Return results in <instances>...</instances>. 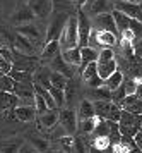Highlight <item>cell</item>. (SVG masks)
I'll use <instances>...</instances> for the list:
<instances>
[{
    "label": "cell",
    "mask_w": 142,
    "mask_h": 153,
    "mask_svg": "<svg viewBox=\"0 0 142 153\" xmlns=\"http://www.w3.org/2000/svg\"><path fill=\"white\" fill-rule=\"evenodd\" d=\"M10 53H12V69L24 71V72H33L38 67V60H40L38 57L24 55V53H21L19 50H15V48H10Z\"/></svg>",
    "instance_id": "1"
},
{
    "label": "cell",
    "mask_w": 142,
    "mask_h": 153,
    "mask_svg": "<svg viewBox=\"0 0 142 153\" xmlns=\"http://www.w3.org/2000/svg\"><path fill=\"white\" fill-rule=\"evenodd\" d=\"M58 43H60V47H63L62 50L77 47V19H75V16H68L67 24L58 38Z\"/></svg>",
    "instance_id": "2"
},
{
    "label": "cell",
    "mask_w": 142,
    "mask_h": 153,
    "mask_svg": "<svg viewBox=\"0 0 142 153\" xmlns=\"http://www.w3.org/2000/svg\"><path fill=\"white\" fill-rule=\"evenodd\" d=\"M77 47H88L89 42V35H91V29H93V22L89 21L88 14L79 9L77 10Z\"/></svg>",
    "instance_id": "3"
},
{
    "label": "cell",
    "mask_w": 142,
    "mask_h": 153,
    "mask_svg": "<svg viewBox=\"0 0 142 153\" xmlns=\"http://www.w3.org/2000/svg\"><path fill=\"white\" fill-rule=\"evenodd\" d=\"M68 19V12H55L53 19L50 21V26L46 29V36H45V42H52V40H58L62 35V31L67 24Z\"/></svg>",
    "instance_id": "4"
},
{
    "label": "cell",
    "mask_w": 142,
    "mask_h": 153,
    "mask_svg": "<svg viewBox=\"0 0 142 153\" xmlns=\"http://www.w3.org/2000/svg\"><path fill=\"white\" fill-rule=\"evenodd\" d=\"M12 93L19 98V105H34V88L33 83H14Z\"/></svg>",
    "instance_id": "5"
},
{
    "label": "cell",
    "mask_w": 142,
    "mask_h": 153,
    "mask_svg": "<svg viewBox=\"0 0 142 153\" xmlns=\"http://www.w3.org/2000/svg\"><path fill=\"white\" fill-rule=\"evenodd\" d=\"M27 7L38 19H48L53 14V0H27Z\"/></svg>",
    "instance_id": "6"
},
{
    "label": "cell",
    "mask_w": 142,
    "mask_h": 153,
    "mask_svg": "<svg viewBox=\"0 0 142 153\" xmlns=\"http://www.w3.org/2000/svg\"><path fill=\"white\" fill-rule=\"evenodd\" d=\"M55 124H58V110L57 108H48L46 112L36 115V127H38V131H41V132L50 131Z\"/></svg>",
    "instance_id": "7"
},
{
    "label": "cell",
    "mask_w": 142,
    "mask_h": 153,
    "mask_svg": "<svg viewBox=\"0 0 142 153\" xmlns=\"http://www.w3.org/2000/svg\"><path fill=\"white\" fill-rule=\"evenodd\" d=\"M93 28L98 31H110V33H115L118 36V29H116L115 19L111 12H103V14H96L94 21H93Z\"/></svg>",
    "instance_id": "8"
},
{
    "label": "cell",
    "mask_w": 142,
    "mask_h": 153,
    "mask_svg": "<svg viewBox=\"0 0 142 153\" xmlns=\"http://www.w3.org/2000/svg\"><path fill=\"white\" fill-rule=\"evenodd\" d=\"M58 124L67 131V134H75V129H77V117H75L74 110L70 108H62L58 110Z\"/></svg>",
    "instance_id": "9"
},
{
    "label": "cell",
    "mask_w": 142,
    "mask_h": 153,
    "mask_svg": "<svg viewBox=\"0 0 142 153\" xmlns=\"http://www.w3.org/2000/svg\"><path fill=\"white\" fill-rule=\"evenodd\" d=\"M15 31L19 33V35L26 36L29 42H33L34 45H40L41 48H43V45L45 43H41V38H43V35H41V31L38 26H34V24H31V22H27V24H21V26H15Z\"/></svg>",
    "instance_id": "10"
},
{
    "label": "cell",
    "mask_w": 142,
    "mask_h": 153,
    "mask_svg": "<svg viewBox=\"0 0 142 153\" xmlns=\"http://www.w3.org/2000/svg\"><path fill=\"white\" fill-rule=\"evenodd\" d=\"M115 9L120 10L123 14H127L132 19H137L139 22H142V7L139 4H134V2H125V0H118L115 4Z\"/></svg>",
    "instance_id": "11"
},
{
    "label": "cell",
    "mask_w": 142,
    "mask_h": 153,
    "mask_svg": "<svg viewBox=\"0 0 142 153\" xmlns=\"http://www.w3.org/2000/svg\"><path fill=\"white\" fill-rule=\"evenodd\" d=\"M19 105V98L14 93H7V91H0V110L7 112V117L10 115L14 119V108Z\"/></svg>",
    "instance_id": "12"
},
{
    "label": "cell",
    "mask_w": 142,
    "mask_h": 153,
    "mask_svg": "<svg viewBox=\"0 0 142 153\" xmlns=\"http://www.w3.org/2000/svg\"><path fill=\"white\" fill-rule=\"evenodd\" d=\"M36 19V16L33 14V10L27 7V5H22L19 7L12 16H10V22H12L14 26H21V24H27V22H31Z\"/></svg>",
    "instance_id": "13"
},
{
    "label": "cell",
    "mask_w": 142,
    "mask_h": 153,
    "mask_svg": "<svg viewBox=\"0 0 142 153\" xmlns=\"http://www.w3.org/2000/svg\"><path fill=\"white\" fill-rule=\"evenodd\" d=\"M36 108L34 105H17L14 108V119L21 120V122H31L33 119H36Z\"/></svg>",
    "instance_id": "14"
},
{
    "label": "cell",
    "mask_w": 142,
    "mask_h": 153,
    "mask_svg": "<svg viewBox=\"0 0 142 153\" xmlns=\"http://www.w3.org/2000/svg\"><path fill=\"white\" fill-rule=\"evenodd\" d=\"M12 48L19 50L21 53H24V55H34V53H36V45H34L33 42H29L26 36L19 35V33L14 36V47Z\"/></svg>",
    "instance_id": "15"
},
{
    "label": "cell",
    "mask_w": 142,
    "mask_h": 153,
    "mask_svg": "<svg viewBox=\"0 0 142 153\" xmlns=\"http://www.w3.org/2000/svg\"><path fill=\"white\" fill-rule=\"evenodd\" d=\"M50 65H52V69H53V71L63 74L67 79H70V77L74 76V72H72V69H70V64L65 62V60H63V57H62L60 53H57V55L50 60Z\"/></svg>",
    "instance_id": "16"
},
{
    "label": "cell",
    "mask_w": 142,
    "mask_h": 153,
    "mask_svg": "<svg viewBox=\"0 0 142 153\" xmlns=\"http://www.w3.org/2000/svg\"><path fill=\"white\" fill-rule=\"evenodd\" d=\"M57 53H60V43L58 40H52V42H45L43 48H41V60L43 62H50Z\"/></svg>",
    "instance_id": "17"
},
{
    "label": "cell",
    "mask_w": 142,
    "mask_h": 153,
    "mask_svg": "<svg viewBox=\"0 0 142 153\" xmlns=\"http://www.w3.org/2000/svg\"><path fill=\"white\" fill-rule=\"evenodd\" d=\"M98 55L99 50L93 48V47H81V69H84L89 62H98Z\"/></svg>",
    "instance_id": "18"
},
{
    "label": "cell",
    "mask_w": 142,
    "mask_h": 153,
    "mask_svg": "<svg viewBox=\"0 0 142 153\" xmlns=\"http://www.w3.org/2000/svg\"><path fill=\"white\" fill-rule=\"evenodd\" d=\"M88 98H91V102H99V100H111V90L106 88L104 84L98 86V88H89Z\"/></svg>",
    "instance_id": "19"
},
{
    "label": "cell",
    "mask_w": 142,
    "mask_h": 153,
    "mask_svg": "<svg viewBox=\"0 0 142 153\" xmlns=\"http://www.w3.org/2000/svg\"><path fill=\"white\" fill-rule=\"evenodd\" d=\"M116 69H118V64H116L115 59L104 60V62H98V76L101 77L103 81H104L108 76H111Z\"/></svg>",
    "instance_id": "20"
},
{
    "label": "cell",
    "mask_w": 142,
    "mask_h": 153,
    "mask_svg": "<svg viewBox=\"0 0 142 153\" xmlns=\"http://www.w3.org/2000/svg\"><path fill=\"white\" fill-rule=\"evenodd\" d=\"M26 138H27V141L31 143V146H33L36 152H40V153H46L48 152L50 143H48L46 138H43V136H40V134H27Z\"/></svg>",
    "instance_id": "21"
},
{
    "label": "cell",
    "mask_w": 142,
    "mask_h": 153,
    "mask_svg": "<svg viewBox=\"0 0 142 153\" xmlns=\"http://www.w3.org/2000/svg\"><path fill=\"white\" fill-rule=\"evenodd\" d=\"M62 57L70 65H81V47H72V48L63 50Z\"/></svg>",
    "instance_id": "22"
},
{
    "label": "cell",
    "mask_w": 142,
    "mask_h": 153,
    "mask_svg": "<svg viewBox=\"0 0 142 153\" xmlns=\"http://www.w3.org/2000/svg\"><path fill=\"white\" fill-rule=\"evenodd\" d=\"M91 117H94V105H93V102H89V98H86L79 105V122Z\"/></svg>",
    "instance_id": "23"
},
{
    "label": "cell",
    "mask_w": 142,
    "mask_h": 153,
    "mask_svg": "<svg viewBox=\"0 0 142 153\" xmlns=\"http://www.w3.org/2000/svg\"><path fill=\"white\" fill-rule=\"evenodd\" d=\"M122 83H123V72H122V71H118V69H116L111 76H108L106 79H104V86H106V88H110L111 91L116 90V88H118Z\"/></svg>",
    "instance_id": "24"
},
{
    "label": "cell",
    "mask_w": 142,
    "mask_h": 153,
    "mask_svg": "<svg viewBox=\"0 0 142 153\" xmlns=\"http://www.w3.org/2000/svg\"><path fill=\"white\" fill-rule=\"evenodd\" d=\"M93 136H108L110 134V126H108V120L106 119H99L96 117V124H94V129L91 132Z\"/></svg>",
    "instance_id": "25"
},
{
    "label": "cell",
    "mask_w": 142,
    "mask_h": 153,
    "mask_svg": "<svg viewBox=\"0 0 142 153\" xmlns=\"http://www.w3.org/2000/svg\"><path fill=\"white\" fill-rule=\"evenodd\" d=\"M93 105H94V115L96 117L106 119L111 102H110V100H99V102H93Z\"/></svg>",
    "instance_id": "26"
},
{
    "label": "cell",
    "mask_w": 142,
    "mask_h": 153,
    "mask_svg": "<svg viewBox=\"0 0 142 153\" xmlns=\"http://www.w3.org/2000/svg\"><path fill=\"white\" fill-rule=\"evenodd\" d=\"M48 91H50V95H52V98L55 100V105H57V108H62L63 105H65V97H63V90H60V88H55V86H48L46 88Z\"/></svg>",
    "instance_id": "27"
},
{
    "label": "cell",
    "mask_w": 142,
    "mask_h": 153,
    "mask_svg": "<svg viewBox=\"0 0 142 153\" xmlns=\"http://www.w3.org/2000/svg\"><path fill=\"white\" fill-rule=\"evenodd\" d=\"M50 84L55 86V88L63 90L65 84H67V77L63 76V74H60V72H57V71H52V72H50Z\"/></svg>",
    "instance_id": "28"
},
{
    "label": "cell",
    "mask_w": 142,
    "mask_h": 153,
    "mask_svg": "<svg viewBox=\"0 0 142 153\" xmlns=\"http://www.w3.org/2000/svg\"><path fill=\"white\" fill-rule=\"evenodd\" d=\"M0 47H9V48H12L14 47V36L9 33V29L5 26H2L0 24Z\"/></svg>",
    "instance_id": "29"
},
{
    "label": "cell",
    "mask_w": 142,
    "mask_h": 153,
    "mask_svg": "<svg viewBox=\"0 0 142 153\" xmlns=\"http://www.w3.org/2000/svg\"><path fill=\"white\" fill-rule=\"evenodd\" d=\"M9 76L12 77L14 81H19V83H33V74H31V72L12 69L10 72H9Z\"/></svg>",
    "instance_id": "30"
},
{
    "label": "cell",
    "mask_w": 142,
    "mask_h": 153,
    "mask_svg": "<svg viewBox=\"0 0 142 153\" xmlns=\"http://www.w3.org/2000/svg\"><path fill=\"white\" fill-rule=\"evenodd\" d=\"M75 91H77V86L75 83L72 81V77L67 79V84H65V88H63V97H65V103H72V100L75 97Z\"/></svg>",
    "instance_id": "31"
},
{
    "label": "cell",
    "mask_w": 142,
    "mask_h": 153,
    "mask_svg": "<svg viewBox=\"0 0 142 153\" xmlns=\"http://www.w3.org/2000/svg\"><path fill=\"white\" fill-rule=\"evenodd\" d=\"M111 143H110V138L108 136H96L93 139V146L91 148H94V150H99V152H106Z\"/></svg>",
    "instance_id": "32"
},
{
    "label": "cell",
    "mask_w": 142,
    "mask_h": 153,
    "mask_svg": "<svg viewBox=\"0 0 142 153\" xmlns=\"http://www.w3.org/2000/svg\"><path fill=\"white\" fill-rule=\"evenodd\" d=\"M110 9H111L110 0H94V4L91 7V12L93 14H103V12H108Z\"/></svg>",
    "instance_id": "33"
},
{
    "label": "cell",
    "mask_w": 142,
    "mask_h": 153,
    "mask_svg": "<svg viewBox=\"0 0 142 153\" xmlns=\"http://www.w3.org/2000/svg\"><path fill=\"white\" fill-rule=\"evenodd\" d=\"M122 107L118 103H113L110 105V110H108V115H106V120H113V122H118L120 120V115H122Z\"/></svg>",
    "instance_id": "34"
},
{
    "label": "cell",
    "mask_w": 142,
    "mask_h": 153,
    "mask_svg": "<svg viewBox=\"0 0 142 153\" xmlns=\"http://www.w3.org/2000/svg\"><path fill=\"white\" fill-rule=\"evenodd\" d=\"M14 81L12 77L9 76V74H4V76H0V91H7V93H12L14 90Z\"/></svg>",
    "instance_id": "35"
},
{
    "label": "cell",
    "mask_w": 142,
    "mask_h": 153,
    "mask_svg": "<svg viewBox=\"0 0 142 153\" xmlns=\"http://www.w3.org/2000/svg\"><path fill=\"white\" fill-rule=\"evenodd\" d=\"M94 124H96V115L91 119H86V120H81L79 122V131L84 132V134H91L93 129H94Z\"/></svg>",
    "instance_id": "36"
},
{
    "label": "cell",
    "mask_w": 142,
    "mask_h": 153,
    "mask_svg": "<svg viewBox=\"0 0 142 153\" xmlns=\"http://www.w3.org/2000/svg\"><path fill=\"white\" fill-rule=\"evenodd\" d=\"M34 108H36V114L38 115L48 110V105L45 102V98L41 97V95H38V93H34Z\"/></svg>",
    "instance_id": "37"
},
{
    "label": "cell",
    "mask_w": 142,
    "mask_h": 153,
    "mask_svg": "<svg viewBox=\"0 0 142 153\" xmlns=\"http://www.w3.org/2000/svg\"><path fill=\"white\" fill-rule=\"evenodd\" d=\"M125 95H127V93H125V86H123V83H122L118 88H116V90L111 91V100H113L115 103L120 105V103H122V100L125 98Z\"/></svg>",
    "instance_id": "38"
},
{
    "label": "cell",
    "mask_w": 142,
    "mask_h": 153,
    "mask_svg": "<svg viewBox=\"0 0 142 153\" xmlns=\"http://www.w3.org/2000/svg\"><path fill=\"white\" fill-rule=\"evenodd\" d=\"M58 143L62 145V148H63L65 152H72V150H74V138H72L70 134L58 138Z\"/></svg>",
    "instance_id": "39"
},
{
    "label": "cell",
    "mask_w": 142,
    "mask_h": 153,
    "mask_svg": "<svg viewBox=\"0 0 142 153\" xmlns=\"http://www.w3.org/2000/svg\"><path fill=\"white\" fill-rule=\"evenodd\" d=\"M115 59V53L110 47H104V48H99V55H98V62H104V60H111Z\"/></svg>",
    "instance_id": "40"
},
{
    "label": "cell",
    "mask_w": 142,
    "mask_h": 153,
    "mask_svg": "<svg viewBox=\"0 0 142 153\" xmlns=\"http://www.w3.org/2000/svg\"><path fill=\"white\" fill-rule=\"evenodd\" d=\"M123 110H129V112H132V114H135V115L142 114V100L139 98V100H135V102H132L130 105L123 107Z\"/></svg>",
    "instance_id": "41"
},
{
    "label": "cell",
    "mask_w": 142,
    "mask_h": 153,
    "mask_svg": "<svg viewBox=\"0 0 142 153\" xmlns=\"http://www.w3.org/2000/svg\"><path fill=\"white\" fill-rule=\"evenodd\" d=\"M74 150L77 153H86V138L84 136L74 138Z\"/></svg>",
    "instance_id": "42"
},
{
    "label": "cell",
    "mask_w": 142,
    "mask_h": 153,
    "mask_svg": "<svg viewBox=\"0 0 142 153\" xmlns=\"http://www.w3.org/2000/svg\"><path fill=\"white\" fill-rule=\"evenodd\" d=\"M12 69V62L10 60H7L5 57L0 55V76H4V74H9Z\"/></svg>",
    "instance_id": "43"
},
{
    "label": "cell",
    "mask_w": 142,
    "mask_h": 153,
    "mask_svg": "<svg viewBox=\"0 0 142 153\" xmlns=\"http://www.w3.org/2000/svg\"><path fill=\"white\" fill-rule=\"evenodd\" d=\"M68 7V0H53V9H57V12H67Z\"/></svg>",
    "instance_id": "44"
},
{
    "label": "cell",
    "mask_w": 142,
    "mask_h": 153,
    "mask_svg": "<svg viewBox=\"0 0 142 153\" xmlns=\"http://www.w3.org/2000/svg\"><path fill=\"white\" fill-rule=\"evenodd\" d=\"M17 148H19L17 141H12V143H9V145H4V146H2L0 153H15V152H17Z\"/></svg>",
    "instance_id": "45"
},
{
    "label": "cell",
    "mask_w": 142,
    "mask_h": 153,
    "mask_svg": "<svg viewBox=\"0 0 142 153\" xmlns=\"http://www.w3.org/2000/svg\"><path fill=\"white\" fill-rule=\"evenodd\" d=\"M123 86H125V93L127 95H132V93H135L137 91V81L134 79V81H127V83H123Z\"/></svg>",
    "instance_id": "46"
},
{
    "label": "cell",
    "mask_w": 142,
    "mask_h": 153,
    "mask_svg": "<svg viewBox=\"0 0 142 153\" xmlns=\"http://www.w3.org/2000/svg\"><path fill=\"white\" fill-rule=\"evenodd\" d=\"M134 55L139 57V59H142V38L139 40V42L134 43Z\"/></svg>",
    "instance_id": "47"
},
{
    "label": "cell",
    "mask_w": 142,
    "mask_h": 153,
    "mask_svg": "<svg viewBox=\"0 0 142 153\" xmlns=\"http://www.w3.org/2000/svg\"><path fill=\"white\" fill-rule=\"evenodd\" d=\"M134 141H135V145L139 146V150L142 152V132H141V131H137V132H135V136H134Z\"/></svg>",
    "instance_id": "48"
},
{
    "label": "cell",
    "mask_w": 142,
    "mask_h": 153,
    "mask_svg": "<svg viewBox=\"0 0 142 153\" xmlns=\"http://www.w3.org/2000/svg\"><path fill=\"white\" fill-rule=\"evenodd\" d=\"M86 2H88V0H75V5H77V9H82L84 5H86Z\"/></svg>",
    "instance_id": "49"
},
{
    "label": "cell",
    "mask_w": 142,
    "mask_h": 153,
    "mask_svg": "<svg viewBox=\"0 0 142 153\" xmlns=\"http://www.w3.org/2000/svg\"><path fill=\"white\" fill-rule=\"evenodd\" d=\"M125 2H134V4H139L141 0H125Z\"/></svg>",
    "instance_id": "50"
},
{
    "label": "cell",
    "mask_w": 142,
    "mask_h": 153,
    "mask_svg": "<svg viewBox=\"0 0 142 153\" xmlns=\"http://www.w3.org/2000/svg\"><path fill=\"white\" fill-rule=\"evenodd\" d=\"M139 5H141V7H142V0H141V2H139Z\"/></svg>",
    "instance_id": "51"
},
{
    "label": "cell",
    "mask_w": 142,
    "mask_h": 153,
    "mask_svg": "<svg viewBox=\"0 0 142 153\" xmlns=\"http://www.w3.org/2000/svg\"><path fill=\"white\" fill-rule=\"evenodd\" d=\"M0 48H2V47H0Z\"/></svg>",
    "instance_id": "52"
}]
</instances>
